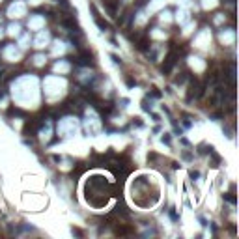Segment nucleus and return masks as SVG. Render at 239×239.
<instances>
[{"label":"nucleus","instance_id":"20e7f679","mask_svg":"<svg viewBox=\"0 0 239 239\" xmlns=\"http://www.w3.org/2000/svg\"><path fill=\"white\" fill-rule=\"evenodd\" d=\"M92 60H93V58H92V54H90L88 51H80V54L75 58V62L80 64V65H92V64H93Z\"/></svg>","mask_w":239,"mask_h":239},{"label":"nucleus","instance_id":"39448f33","mask_svg":"<svg viewBox=\"0 0 239 239\" xmlns=\"http://www.w3.org/2000/svg\"><path fill=\"white\" fill-rule=\"evenodd\" d=\"M103 4L107 6V10L110 11L112 17H116V10H118V0H103Z\"/></svg>","mask_w":239,"mask_h":239},{"label":"nucleus","instance_id":"9d476101","mask_svg":"<svg viewBox=\"0 0 239 239\" xmlns=\"http://www.w3.org/2000/svg\"><path fill=\"white\" fill-rule=\"evenodd\" d=\"M127 84H129V86H133V84H135V80H133L131 77H127Z\"/></svg>","mask_w":239,"mask_h":239},{"label":"nucleus","instance_id":"1a4fd4ad","mask_svg":"<svg viewBox=\"0 0 239 239\" xmlns=\"http://www.w3.org/2000/svg\"><path fill=\"white\" fill-rule=\"evenodd\" d=\"M224 198H226V200H228L230 204H233V206H235V196H233V193H230V194H226Z\"/></svg>","mask_w":239,"mask_h":239},{"label":"nucleus","instance_id":"6e6552de","mask_svg":"<svg viewBox=\"0 0 239 239\" xmlns=\"http://www.w3.org/2000/svg\"><path fill=\"white\" fill-rule=\"evenodd\" d=\"M148 45H150V41H148L146 37H144V39H140V41L136 43V47H138L140 51H146V49H148Z\"/></svg>","mask_w":239,"mask_h":239},{"label":"nucleus","instance_id":"f03ea898","mask_svg":"<svg viewBox=\"0 0 239 239\" xmlns=\"http://www.w3.org/2000/svg\"><path fill=\"white\" fill-rule=\"evenodd\" d=\"M176 64H178V54L172 51L168 56H166L164 64H163V73H164V75H170V73H172V69L176 67Z\"/></svg>","mask_w":239,"mask_h":239},{"label":"nucleus","instance_id":"9b49d317","mask_svg":"<svg viewBox=\"0 0 239 239\" xmlns=\"http://www.w3.org/2000/svg\"><path fill=\"white\" fill-rule=\"evenodd\" d=\"M4 97V90H2V86H0V99Z\"/></svg>","mask_w":239,"mask_h":239},{"label":"nucleus","instance_id":"f257e3e1","mask_svg":"<svg viewBox=\"0 0 239 239\" xmlns=\"http://www.w3.org/2000/svg\"><path fill=\"white\" fill-rule=\"evenodd\" d=\"M206 93V84H202L198 79H190V86L187 92V101H193V99H200L204 97Z\"/></svg>","mask_w":239,"mask_h":239},{"label":"nucleus","instance_id":"0eeeda50","mask_svg":"<svg viewBox=\"0 0 239 239\" xmlns=\"http://www.w3.org/2000/svg\"><path fill=\"white\" fill-rule=\"evenodd\" d=\"M116 213H118V215H122L123 219H129V211H127L125 206H118V207H116Z\"/></svg>","mask_w":239,"mask_h":239},{"label":"nucleus","instance_id":"423d86ee","mask_svg":"<svg viewBox=\"0 0 239 239\" xmlns=\"http://www.w3.org/2000/svg\"><path fill=\"white\" fill-rule=\"evenodd\" d=\"M114 233H116V235H131V233H135V230H133L131 226H118V228L114 230Z\"/></svg>","mask_w":239,"mask_h":239},{"label":"nucleus","instance_id":"7ed1b4c3","mask_svg":"<svg viewBox=\"0 0 239 239\" xmlns=\"http://www.w3.org/2000/svg\"><path fill=\"white\" fill-rule=\"evenodd\" d=\"M90 10H92V13H93V21L97 22V26H99L101 30H107V28H108V25H107V21H103V19H101V15H99L97 8H95V6L92 4V6H90Z\"/></svg>","mask_w":239,"mask_h":239}]
</instances>
